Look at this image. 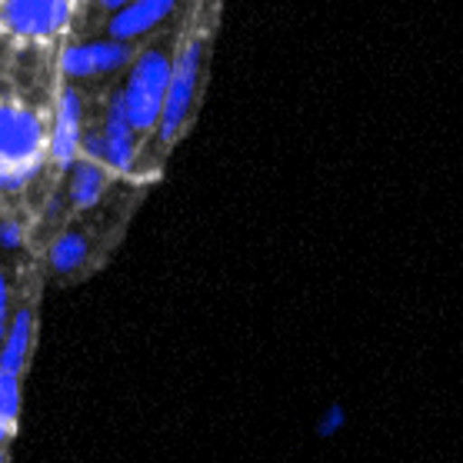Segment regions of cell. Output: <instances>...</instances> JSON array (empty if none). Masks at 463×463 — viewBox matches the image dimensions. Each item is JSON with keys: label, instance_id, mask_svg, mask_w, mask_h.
<instances>
[{"label": "cell", "instance_id": "1", "mask_svg": "<svg viewBox=\"0 0 463 463\" xmlns=\"http://www.w3.org/2000/svg\"><path fill=\"white\" fill-rule=\"evenodd\" d=\"M47 164V117L0 97V194H21Z\"/></svg>", "mask_w": 463, "mask_h": 463}, {"label": "cell", "instance_id": "2", "mask_svg": "<svg viewBox=\"0 0 463 463\" xmlns=\"http://www.w3.org/2000/svg\"><path fill=\"white\" fill-rule=\"evenodd\" d=\"M203 53H207V31L194 27V31L180 33V43L174 47V61H170V84L164 97V110L157 120V140L160 147L177 144L180 134L187 130L197 94H201L203 80Z\"/></svg>", "mask_w": 463, "mask_h": 463}, {"label": "cell", "instance_id": "3", "mask_svg": "<svg viewBox=\"0 0 463 463\" xmlns=\"http://www.w3.org/2000/svg\"><path fill=\"white\" fill-rule=\"evenodd\" d=\"M170 61H174L170 41H157L134 51V61L127 63V80L120 84V94H124L127 120L137 137L157 130L170 84Z\"/></svg>", "mask_w": 463, "mask_h": 463}, {"label": "cell", "instance_id": "4", "mask_svg": "<svg viewBox=\"0 0 463 463\" xmlns=\"http://www.w3.org/2000/svg\"><path fill=\"white\" fill-rule=\"evenodd\" d=\"M80 7L71 0H0V37L17 43H53L74 31Z\"/></svg>", "mask_w": 463, "mask_h": 463}, {"label": "cell", "instance_id": "5", "mask_svg": "<svg viewBox=\"0 0 463 463\" xmlns=\"http://www.w3.org/2000/svg\"><path fill=\"white\" fill-rule=\"evenodd\" d=\"M130 61H134V47L107 41V37H94V41L63 43L61 57H57V71H61L67 84L77 87L80 80H97V77L117 74Z\"/></svg>", "mask_w": 463, "mask_h": 463}, {"label": "cell", "instance_id": "6", "mask_svg": "<svg viewBox=\"0 0 463 463\" xmlns=\"http://www.w3.org/2000/svg\"><path fill=\"white\" fill-rule=\"evenodd\" d=\"M87 130L84 94L74 84H61L57 100H53V120L47 127V157L53 167L67 170L80 157V140Z\"/></svg>", "mask_w": 463, "mask_h": 463}, {"label": "cell", "instance_id": "7", "mask_svg": "<svg viewBox=\"0 0 463 463\" xmlns=\"http://www.w3.org/2000/svg\"><path fill=\"white\" fill-rule=\"evenodd\" d=\"M97 130H100L104 167L110 170V177H114V174H134V167H137V134H134V127L127 120L120 87L107 97L104 120L97 124Z\"/></svg>", "mask_w": 463, "mask_h": 463}, {"label": "cell", "instance_id": "8", "mask_svg": "<svg viewBox=\"0 0 463 463\" xmlns=\"http://www.w3.org/2000/svg\"><path fill=\"white\" fill-rule=\"evenodd\" d=\"M174 14H177L174 0H134V4H124L114 17H107V41L134 47L140 37L164 27Z\"/></svg>", "mask_w": 463, "mask_h": 463}, {"label": "cell", "instance_id": "9", "mask_svg": "<svg viewBox=\"0 0 463 463\" xmlns=\"http://www.w3.org/2000/svg\"><path fill=\"white\" fill-rule=\"evenodd\" d=\"M33 347V307L21 304L7 320L4 340H0V373L21 377Z\"/></svg>", "mask_w": 463, "mask_h": 463}, {"label": "cell", "instance_id": "10", "mask_svg": "<svg viewBox=\"0 0 463 463\" xmlns=\"http://www.w3.org/2000/svg\"><path fill=\"white\" fill-rule=\"evenodd\" d=\"M63 174H67V203H71L74 211H90V207H97V203L104 201L107 187H110V170L87 157H77Z\"/></svg>", "mask_w": 463, "mask_h": 463}, {"label": "cell", "instance_id": "11", "mask_svg": "<svg viewBox=\"0 0 463 463\" xmlns=\"http://www.w3.org/2000/svg\"><path fill=\"white\" fill-rule=\"evenodd\" d=\"M94 257V247H90V237H87L80 227H67L51 241L47 247V263L57 277H74L84 270V263Z\"/></svg>", "mask_w": 463, "mask_h": 463}, {"label": "cell", "instance_id": "12", "mask_svg": "<svg viewBox=\"0 0 463 463\" xmlns=\"http://www.w3.org/2000/svg\"><path fill=\"white\" fill-rule=\"evenodd\" d=\"M21 423V377L0 373V450H7Z\"/></svg>", "mask_w": 463, "mask_h": 463}, {"label": "cell", "instance_id": "13", "mask_svg": "<svg viewBox=\"0 0 463 463\" xmlns=\"http://www.w3.org/2000/svg\"><path fill=\"white\" fill-rule=\"evenodd\" d=\"M344 423H347V411L340 407V403H330L324 411V417L317 420V437H337L340 430H344Z\"/></svg>", "mask_w": 463, "mask_h": 463}, {"label": "cell", "instance_id": "14", "mask_svg": "<svg viewBox=\"0 0 463 463\" xmlns=\"http://www.w3.org/2000/svg\"><path fill=\"white\" fill-rule=\"evenodd\" d=\"M24 223L14 221V217H7V221H0V247L4 250H21L24 247Z\"/></svg>", "mask_w": 463, "mask_h": 463}, {"label": "cell", "instance_id": "15", "mask_svg": "<svg viewBox=\"0 0 463 463\" xmlns=\"http://www.w3.org/2000/svg\"><path fill=\"white\" fill-rule=\"evenodd\" d=\"M7 320H11V284H7V274H4V267H0V340H4Z\"/></svg>", "mask_w": 463, "mask_h": 463}, {"label": "cell", "instance_id": "16", "mask_svg": "<svg viewBox=\"0 0 463 463\" xmlns=\"http://www.w3.org/2000/svg\"><path fill=\"white\" fill-rule=\"evenodd\" d=\"M0 463H7V453H4V450H0Z\"/></svg>", "mask_w": 463, "mask_h": 463}]
</instances>
